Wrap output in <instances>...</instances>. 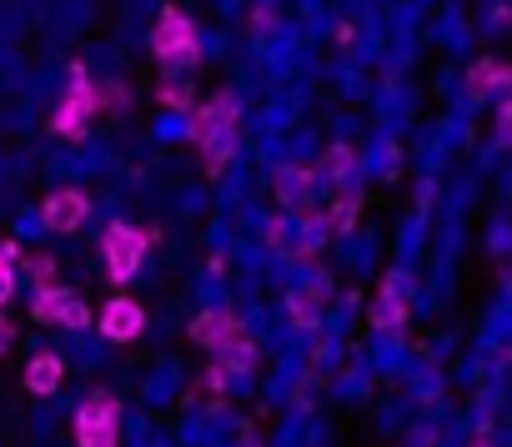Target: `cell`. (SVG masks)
<instances>
[{"instance_id": "2", "label": "cell", "mask_w": 512, "mask_h": 447, "mask_svg": "<svg viewBox=\"0 0 512 447\" xmlns=\"http://www.w3.org/2000/svg\"><path fill=\"white\" fill-rule=\"evenodd\" d=\"M151 51H156L166 66L196 61V51H201V36H196L191 16H186V11H176V6H166V11H161V21H156V31H151Z\"/></svg>"}, {"instance_id": "7", "label": "cell", "mask_w": 512, "mask_h": 447, "mask_svg": "<svg viewBox=\"0 0 512 447\" xmlns=\"http://www.w3.org/2000/svg\"><path fill=\"white\" fill-rule=\"evenodd\" d=\"M141 327H146V307H141V302L111 297V302L101 307V337H106V342H136Z\"/></svg>"}, {"instance_id": "3", "label": "cell", "mask_w": 512, "mask_h": 447, "mask_svg": "<svg viewBox=\"0 0 512 447\" xmlns=\"http://www.w3.org/2000/svg\"><path fill=\"white\" fill-rule=\"evenodd\" d=\"M121 437V417H116V397L91 392L76 407V447H116Z\"/></svg>"}, {"instance_id": "6", "label": "cell", "mask_w": 512, "mask_h": 447, "mask_svg": "<svg viewBox=\"0 0 512 447\" xmlns=\"http://www.w3.org/2000/svg\"><path fill=\"white\" fill-rule=\"evenodd\" d=\"M216 136H236V101L231 96H211L206 106L191 111V141L206 146Z\"/></svg>"}, {"instance_id": "14", "label": "cell", "mask_w": 512, "mask_h": 447, "mask_svg": "<svg viewBox=\"0 0 512 447\" xmlns=\"http://www.w3.org/2000/svg\"><path fill=\"white\" fill-rule=\"evenodd\" d=\"M352 227H357V196L332 206V232H352Z\"/></svg>"}, {"instance_id": "1", "label": "cell", "mask_w": 512, "mask_h": 447, "mask_svg": "<svg viewBox=\"0 0 512 447\" xmlns=\"http://www.w3.org/2000/svg\"><path fill=\"white\" fill-rule=\"evenodd\" d=\"M151 237H156V232L126 227V221H111V227H106L101 247H106V272H111V282H116V287H126V282H131V277L141 272V262H146V247H151Z\"/></svg>"}, {"instance_id": "9", "label": "cell", "mask_w": 512, "mask_h": 447, "mask_svg": "<svg viewBox=\"0 0 512 447\" xmlns=\"http://www.w3.org/2000/svg\"><path fill=\"white\" fill-rule=\"evenodd\" d=\"M61 382H66V362H61L56 352H36L31 367H26V387H31V397H56Z\"/></svg>"}, {"instance_id": "16", "label": "cell", "mask_w": 512, "mask_h": 447, "mask_svg": "<svg viewBox=\"0 0 512 447\" xmlns=\"http://www.w3.org/2000/svg\"><path fill=\"white\" fill-rule=\"evenodd\" d=\"M226 362H231L236 372H246V367L256 362V347H251V342H236V337H231V342H226Z\"/></svg>"}, {"instance_id": "12", "label": "cell", "mask_w": 512, "mask_h": 447, "mask_svg": "<svg viewBox=\"0 0 512 447\" xmlns=\"http://www.w3.org/2000/svg\"><path fill=\"white\" fill-rule=\"evenodd\" d=\"M372 322H377V327H402V322H407V302H402V297H392V287H382Z\"/></svg>"}, {"instance_id": "13", "label": "cell", "mask_w": 512, "mask_h": 447, "mask_svg": "<svg viewBox=\"0 0 512 447\" xmlns=\"http://www.w3.org/2000/svg\"><path fill=\"white\" fill-rule=\"evenodd\" d=\"M322 166H327V176H332V181H347V176H352V146H347V141H337V146H327V156H322Z\"/></svg>"}, {"instance_id": "18", "label": "cell", "mask_w": 512, "mask_h": 447, "mask_svg": "<svg viewBox=\"0 0 512 447\" xmlns=\"http://www.w3.org/2000/svg\"><path fill=\"white\" fill-rule=\"evenodd\" d=\"M16 297V267H0V307Z\"/></svg>"}, {"instance_id": "10", "label": "cell", "mask_w": 512, "mask_h": 447, "mask_svg": "<svg viewBox=\"0 0 512 447\" xmlns=\"http://www.w3.org/2000/svg\"><path fill=\"white\" fill-rule=\"evenodd\" d=\"M236 337V317L226 312V307H206L196 322H191V342H201V347H226Z\"/></svg>"}, {"instance_id": "17", "label": "cell", "mask_w": 512, "mask_h": 447, "mask_svg": "<svg viewBox=\"0 0 512 447\" xmlns=\"http://www.w3.org/2000/svg\"><path fill=\"white\" fill-rule=\"evenodd\" d=\"M161 101H166V106H181V111H191V91H186L181 81H166V86H161Z\"/></svg>"}, {"instance_id": "21", "label": "cell", "mask_w": 512, "mask_h": 447, "mask_svg": "<svg viewBox=\"0 0 512 447\" xmlns=\"http://www.w3.org/2000/svg\"><path fill=\"white\" fill-rule=\"evenodd\" d=\"M11 337H16V327H11V322H0V352L11 347Z\"/></svg>"}, {"instance_id": "5", "label": "cell", "mask_w": 512, "mask_h": 447, "mask_svg": "<svg viewBox=\"0 0 512 447\" xmlns=\"http://www.w3.org/2000/svg\"><path fill=\"white\" fill-rule=\"evenodd\" d=\"M86 216H91V196H86V191H76V186L51 191V196H46V206H41V221H46L51 232H61V237H71Z\"/></svg>"}, {"instance_id": "4", "label": "cell", "mask_w": 512, "mask_h": 447, "mask_svg": "<svg viewBox=\"0 0 512 447\" xmlns=\"http://www.w3.org/2000/svg\"><path fill=\"white\" fill-rule=\"evenodd\" d=\"M31 317H36V322L71 327V332L91 327V312H86V302H81V297H71L66 287H41V292H36V302H31Z\"/></svg>"}, {"instance_id": "11", "label": "cell", "mask_w": 512, "mask_h": 447, "mask_svg": "<svg viewBox=\"0 0 512 447\" xmlns=\"http://www.w3.org/2000/svg\"><path fill=\"white\" fill-rule=\"evenodd\" d=\"M502 86H507V66L492 61V56H482V61L467 71V91H472V101H482V96H492V91H502Z\"/></svg>"}, {"instance_id": "8", "label": "cell", "mask_w": 512, "mask_h": 447, "mask_svg": "<svg viewBox=\"0 0 512 447\" xmlns=\"http://www.w3.org/2000/svg\"><path fill=\"white\" fill-rule=\"evenodd\" d=\"M91 91H96V86H66L61 111H56V131H61V136H71V141L86 136V121H91V111H96Z\"/></svg>"}, {"instance_id": "19", "label": "cell", "mask_w": 512, "mask_h": 447, "mask_svg": "<svg viewBox=\"0 0 512 447\" xmlns=\"http://www.w3.org/2000/svg\"><path fill=\"white\" fill-rule=\"evenodd\" d=\"M292 317H297L302 327H312V322H317V312H307V297H292Z\"/></svg>"}, {"instance_id": "15", "label": "cell", "mask_w": 512, "mask_h": 447, "mask_svg": "<svg viewBox=\"0 0 512 447\" xmlns=\"http://www.w3.org/2000/svg\"><path fill=\"white\" fill-rule=\"evenodd\" d=\"M96 111H126V86H106V91H91Z\"/></svg>"}, {"instance_id": "20", "label": "cell", "mask_w": 512, "mask_h": 447, "mask_svg": "<svg viewBox=\"0 0 512 447\" xmlns=\"http://www.w3.org/2000/svg\"><path fill=\"white\" fill-rule=\"evenodd\" d=\"M0 267H16V242H0Z\"/></svg>"}]
</instances>
